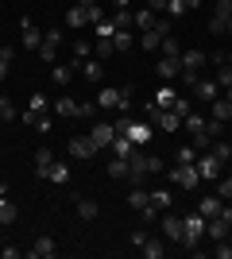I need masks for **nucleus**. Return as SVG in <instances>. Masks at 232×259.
<instances>
[{"label":"nucleus","mask_w":232,"mask_h":259,"mask_svg":"<svg viewBox=\"0 0 232 259\" xmlns=\"http://www.w3.org/2000/svg\"><path fill=\"white\" fill-rule=\"evenodd\" d=\"M182 225H186L182 248H198V244H201V236H205V217H201V213H186V217H182Z\"/></svg>","instance_id":"obj_1"},{"label":"nucleus","mask_w":232,"mask_h":259,"mask_svg":"<svg viewBox=\"0 0 232 259\" xmlns=\"http://www.w3.org/2000/svg\"><path fill=\"white\" fill-rule=\"evenodd\" d=\"M170 182L182 186V190H194V186L201 182V174H198V166H194V162H174V170H170Z\"/></svg>","instance_id":"obj_2"},{"label":"nucleus","mask_w":232,"mask_h":259,"mask_svg":"<svg viewBox=\"0 0 232 259\" xmlns=\"http://www.w3.org/2000/svg\"><path fill=\"white\" fill-rule=\"evenodd\" d=\"M228 23H232V4L228 0H217V8H213V16H209V31L228 35Z\"/></svg>","instance_id":"obj_3"},{"label":"nucleus","mask_w":232,"mask_h":259,"mask_svg":"<svg viewBox=\"0 0 232 259\" xmlns=\"http://www.w3.org/2000/svg\"><path fill=\"white\" fill-rule=\"evenodd\" d=\"M194 166H198V174H201V182H217V178H221V170H224V162L217 159V155H198V162H194Z\"/></svg>","instance_id":"obj_4"},{"label":"nucleus","mask_w":232,"mask_h":259,"mask_svg":"<svg viewBox=\"0 0 232 259\" xmlns=\"http://www.w3.org/2000/svg\"><path fill=\"white\" fill-rule=\"evenodd\" d=\"M97 151H101V147L89 140V136H74V140H70V155H74V159H81V162H89Z\"/></svg>","instance_id":"obj_5"},{"label":"nucleus","mask_w":232,"mask_h":259,"mask_svg":"<svg viewBox=\"0 0 232 259\" xmlns=\"http://www.w3.org/2000/svg\"><path fill=\"white\" fill-rule=\"evenodd\" d=\"M144 178H147V155H128V182L132 186H144Z\"/></svg>","instance_id":"obj_6"},{"label":"nucleus","mask_w":232,"mask_h":259,"mask_svg":"<svg viewBox=\"0 0 232 259\" xmlns=\"http://www.w3.org/2000/svg\"><path fill=\"white\" fill-rule=\"evenodd\" d=\"M194 93H198V101H217L221 97V85H217V77H198V85H194Z\"/></svg>","instance_id":"obj_7"},{"label":"nucleus","mask_w":232,"mask_h":259,"mask_svg":"<svg viewBox=\"0 0 232 259\" xmlns=\"http://www.w3.org/2000/svg\"><path fill=\"white\" fill-rule=\"evenodd\" d=\"M155 74L163 77V81H174V77L182 74V58H166V54H163V58H159V66H155Z\"/></svg>","instance_id":"obj_8"},{"label":"nucleus","mask_w":232,"mask_h":259,"mask_svg":"<svg viewBox=\"0 0 232 259\" xmlns=\"http://www.w3.org/2000/svg\"><path fill=\"white\" fill-rule=\"evenodd\" d=\"M120 136H128L135 147H140V143H151V124H135V120H128V128H124Z\"/></svg>","instance_id":"obj_9"},{"label":"nucleus","mask_w":232,"mask_h":259,"mask_svg":"<svg viewBox=\"0 0 232 259\" xmlns=\"http://www.w3.org/2000/svg\"><path fill=\"white\" fill-rule=\"evenodd\" d=\"M155 108H174V101H178V89L174 85H170V81H163V85H159V89H155Z\"/></svg>","instance_id":"obj_10"},{"label":"nucleus","mask_w":232,"mask_h":259,"mask_svg":"<svg viewBox=\"0 0 232 259\" xmlns=\"http://www.w3.org/2000/svg\"><path fill=\"white\" fill-rule=\"evenodd\" d=\"M27 255L31 259H55V240L51 236H35V244L27 248Z\"/></svg>","instance_id":"obj_11"},{"label":"nucleus","mask_w":232,"mask_h":259,"mask_svg":"<svg viewBox=\"0 0 232 259\" xmlns=\"http://www.w3.org/2000/svg\"><path fill=\"white\" fill-rule=\"evenodd\" d=\"M163 221V236L166 240H178L182 244V236H186V225H182V217H159Z\"/></svg>","instance_id":"obj_12"},{"label":"nucleus","mask_w":232,"mask_h":259,"mask_svg":"<svg viewBox=\"0 0 232 259\" xmlns=\"http://www.w3.org/2000/svg\"><path fill=\"white\" fill-rule=\"evenodd\" d=\"M112 136H116L112 124H93V128H89V140L97 143V147H112Z\"/></svg>","instance_id":"obj_13"},{"label":"nucleus","mask_w":232,"mask_h":259,"mask_svg":"<svg viewBox=\"0 0 232 259\" xmlns=\"http://www.w3.org/2000/svg\"><path fill=\"white\" fill-rule=\"evenodd\" d=\"M209 112H213V120H221V124H228V120H232V101H228V97L221 93L217 101H209Z\"/></svg>","instance_id":"obj_14"},{"label":"nucleus","mask_w":232,"mask_h":259,"mask_svg":"<svg viewBox=\"0 0 232 259\" xmlns=\"http://www.w3.org/2000/svg\"><path fill=\"white\" fill-rule=\"evenodd\" d=\"M224 209V197L221 194H209V197H201V205H198V213L205 217V221H209V217H217Z\"/></svg>","instance_id":"obj_15"},{"label":"nucleus","mask_w":232,"mask_h":259,"mask_svg":"<svg viewBox=\"0 0 232 259\" xmlns=\"http://www.w3.org/2000/svg\"><path fill=\"white\" fill-rule=\"evenodd\" d=\"M205 62H209V58H205V51H198V47L182 51V70H201Z\"/></svg>","instance_id":"obj_16"},{"label":"nucleus","mask_w":232,"mask_h":259,"mask_svg":"<svg viewBox=\"0 0 232 259\" xmlns=\"http://www.w3.org/2000/svg\"><path fill=\"white\" fill-rule=\"evenodd\" d=\"M47 182L66 186L70 182V166H66V162H51V166H47Z\"/></svg>","instance_id":"obj_17"},{"label":"nucleus","mask_w":232,"mask_h":259,"mask_svg":"<svg viewBox=\"0 0 232 259\" xmlns=\"http://www.w3.org/2000/svg\"><path fill=\"white\" fill-rule=\"evenodd\" d=\"M51 162H55V151H51V147H39V151H35V174L47 178V166H51Z\"/></svg>","instance_id":"obj_18"},{"label":"nucleus","mask_w":232,"mask_h":259,"mask_svg":"<svg viewBox=\"0 0 232 259\" xmlns=\"http://www.w3.org/2000/svg\"><path fill=\"white\" fill-rule=\"evenodd\" d=\"M140 251H144L147 259H163V255H166V248H163V240H155V236H147L144 244H140Z\"/></svg>","instance_id":"obj_19"},{"label":"nucleus","mask_w":232,"mask_h":259,"mask_svg":"<svg viewBox=\"0 0 232 259\" xmlns=\"http://www.w3.org/2000/svg\"><path fill=\"white\" fill-rule=\"evenodd\" d=\"M112 23H116V31H132V27H135V12H128V8H116Z\"/></svg>","instance_id":"obj_20"},{"label":"nucleus","mask_w":232,"mask_h":259,"mask_svg":"<svg viewBox=\"0 0 232 259\" xmlns=\"http://www.w3.org/2000/svg\"><path fill=\"white\" fill-rule=\"evenodd\" d=\"M85 8H81V4H74V8L66 12V27H74V31H81V27H85Z\"/></svg>","instance_id":"obj_21"},{"label":"nucleus","mask_w":232,"mask_h":259,"mask_svg":"<svg viewBox=\"0 0 232 259\" xmlns=\"http://www.w3.org/2000/svg\"><path fill=\"white\" fill-rule=\"evenodd\" d=\"M112 151H116V159H128V155L135 151V143L128 140V136H112Z\"/></svg>","instance_id":"obj_22"},{"label":"nucleus","mask_w":232,"mask_h":259,"mask_svg":"<svg viewBox=\"0 0 232 259\" xmlns=\"http://www.w3.org/2000/svg\"><path fill=\"white\" fill-rule=\"evenodd\" d=\"M51 77H55V85H70L74 81V66H51Z\"/></svg>","instance_id":"obj_23"},{"label":"nucleus","mask_w":232,"mask_h":259,"mask_svg":"<svg viewBox=\"0 0 232 259\" xmlns=\"http://www.w3.org/2000/svg\"><path fill=\"white\" fill-rule=\"evenodd\" d=\"M128 205H132L135 213H144V209L151 205V197H147V190H140V186H135L132 194H128Z\"/></svg>","instance_id":"obj_24"},{"label":"nucleus","mask_w":232,"mask_h":259,"mask_svg":"<svg viewBox=\"0 0 232 259\" xmlns=\"http://www.w3.org/2000/svg\"><path fill=\"white\" fill-rule=\"evenodd\" d=\"M109 178L112 182H128V159H112L109 162Z\"/></svg>","instance_id":"obj_25"},{"label":"nucleus","mask_w":232,"mask_h":259,"mask_svg":"<svg viewBox=\"0 0 232 259\" xmlns=\"http://www.w3.org/2000/svg\"><path fill=\"white\" fill-rule=\"evenodd\" d=\"M112 47H116V54L132 51V47H135V35L132 31H116V35H112Z\"/></svg>","instance_id":"obj_26"},{"label":"nucleus","mask_w":232,"mask_h":259,"mask_svg":"<svg viewBox=\"0 0 232 259\" xmlns=\"http://www.w3.org/2000/svg\"><path fill=\"white\" fill-rule=\"evenodd\" d=\"M166 35L159 31V27H151V31H144V39H140V47H144V51H159V43H163Z\"/></svg>","instance_id":"obj_27"},{"label":"nucleus","mask_w":232,"mask_h":259,"mask_svg":"<svg viewBox=\"0 0 232 259\" xmlns=\"http://www.w3.org/2000/svg\"><path fill=\"white\" fill-rule=\"evenodd\" d=\"M77 105H81V101H74V97H58L55 112H58V116H77Z\"/></svg>","instance_id":"obj_28"},{"label":"nucleus","mask_w":232,"mask_h":259,"mask_svg":"<svg viewBox=\"0 0 232 259\" xmlns=\"http://www.w3.org/2000/svg\"><path fill=\"white\" fill-rule=\"evenodd\" d=\"M97 213H101V209H97L93 197H81V201H77V217H81V221H93Z\"/></svg>","instance_id":"obj_29"},{"label":"nucleus","mask_w":232,"mask_h":259,"mask_svg":"<svg viewBox=\"0 0 232 259\" xmlns=\"http://www.w3.org/2000/svg\"><path fill=\"white\" fill-rule=\"evenodd\" d=\"M16 217H20V213H16V205L8 201V194H0V225H12Z\"/></svg>","instance_id":"obj_30"},{"label":"nucleus","mask_w":232,"mask_h":259,"mask_svg":"<svg viewBox=\"0 0 232 259\" xmlns=\"http://www.w3.org/2000/svg\"><path fill=\"white\" fill-rule=\"evenodd\" d=\"M155 23H159V16H155L151 8H144V12H135V27H140V31H151Z\"/></svg>","instance_id":"obj_31"},{"label":"nucleus","mask_w":232,"mask_h":259,"mask_svg":"<svg viewBox=\"0 0 232 259\" xmlns=\"http://www.w3.org/2000/svg\"><path fill=\"white\" fill-rule=\"evenodd\" d=\"M205 124H209V120L201 116V112H190V116H186V120H182V128H186V132H190V136H194V132H205Z\"/></svg>","instance_id":"obj_32"},{"label":"nucleus","mask_w":232,"mask_h":259,"mask_svg":"<svg viewBox=\"0 0 232 259\" xmlns=\"http://www.w3.org/2000/svg\"><path fill=\"white\" fill-rule=\"evenodd\" d=\"M147 197H151V205L159 209V213H166V209H170V190H151Z\"/></svg>","instance_id":"obj_33"},{"label":"nucleus","mask_w":232,"mask_h":259,"mask_svg":"<svg viewBox=\"0 0 232 259\" xmlns=\"http://www.w3.org/2000/svg\"><path fill=\"white\" fill-rule=\"evenodd\" d=\"M81 74H85V81H101V77H105V66H101V62H89V58H85Z\"/></svg>","instance_id":"obj_34"},{"label":"nucleus","mask_w":232,"mask_h":259,"mask_svg":"<svg viewBox=\"0 0 232 259\" xmlns=\"http://www.w3.org/2000/svg\"><path fill=\"white\" fill-rule=\"evenodd\" d=\"M159 51H163L166 58H182V51H178V39H174V35H166L163 43H159Z\"/></svg>","instance_id":"obj_35"},{"label":"nucleus","mask_w":232,"mask_h":259,"mask_svg":"<svg viewBox=\"0 0 232 259\" xmlns=\"http://www.w3.org/2000/svg\"><path fill=\"white\" fill-rule=\"evenodd\" d=\"M93 54H97V58H112V54H116L112 39H97V43H93Z\"/></svg>","instance_id":"obj_36"},{"label":"nucleus","mask_w":232,"mask_h":259,"mask_svg":"<svg viewBox=\"0 0 232 259\" xmlns=\"http://www.w3.org/2000/svg\"><path fill=\"white\" fill-rule=\"evenodd\" d=\"M85 20H89V23H93V27H97V23H101V20H105V8H101L97 0H93V4H85Z\"/></svg>","instance_id":"obj_37"},{"label":"nucleus","mask_w":232,"mask_h":259,"mask_svg":"<svg viewBox=\"0 0 232 259\" xmlns=\"http://www.w3.org/2000/svg\"><path fill=\"white\" fill-rule=\"evenodd\" d=\"M209 151H213V155H217V159H221V162H228V159H232V143H224V140H217V143H213V147H209Z\"/></svg>","instance_id":"obj_38"},{"label":"nucleus","mask_w":232,"mask_h":259,"mask_svg":"<svg viewBox=\"0 0 232 259\" xmlns=\"http://www.w3.org/2000/svg\"><path fill=\"white\" fill-rule=\"evenodd\" d=\"M186 0H166V16H170V20H178V16H186Z\"/></svg>","instance_id":"obj_39"},{"label":"nucleus","mask_w":232,"mask_h":259,"mask_svg":"<svg viewBox=\"0 0 232 259\" xmlns=\"http://www.w3.org/2000/svg\"><path fill=\"white\" fill-rule=\"evenodd\" d=\"M93 31H97V39H112V35H116V23H112V20H101Z\"/></svg>","instance_id":"obj_40"},{"label":"nucleus","mask_w":232,"mask_h":259,"mask_svg":"<svg viewBox=\"0 0 232 259\" xmlns=\"http://www.w3.org/2000/svg\"><path fill=\"white\" fill-rule=\"evenodd\" d=\"M43 47L58 51V47H62V31H55V27H51V31H43Z\"/></svg>","instance_id":"obj_41"},{"label":"nucleus","mask_w":232,"mask_h":259,"mask_svg":"<svg viewBox=\"0 0 232 259\" xmlns=\"http://www.w3.org/2000/svg\"><path fill=\"white\" fill-rule=\"evenodd\" d=\"M163 170H166L163 155H147V174H163Z\"/></svg>","instance_id":"obj_42"},{"label":"nucleus","mask_w":232,"mask_h":259,"mask_svg":"<svg viewBox=\"0 0 232 259\" xmlns=\"http://www.w3.org/2000/svg\"><path fill=\"white\" fill-rule=\"evenodd\" d=\"M16 116V101L12 97H0V120H12Z\"/></svg>","instance_id":"obj_43"},{"label":"nucleus","mask_w":232,"mask_h":259,"mask_svg":"<svg viewBox=\"0 0 232 259\" xmlns=\"http://www.w3.org/2000/svg\"><path fill=\"white\" fill-rule=\"evenodd\" d=\"M209 132H194V151H209Z\"/></svg>","instance_id":"obj_44"},{"label":"nucleus","mask_w":232,"mask_h":259,"mask_svg":"<svg viewBox=\"0 0 232 259\" xmlns=\"http://www.w3.org/2000/svg\"><path fill=\"white\" fill-rule=\"evenodd\" d=\"M89 54H93V43H89V39H77L74 43V58H89Z\"/></svg>","instance_id":"obj_45"},{"label":"nucleus","mask_w":232,"mask_h":259,"mask_svg":"<svg viewBox=\"0 0 232 259\" xmlns=\"http://www.w3.org/2000/svg\"><path fill=\"white\" fill-rule=\"evenodd\" d=\"M12 58H16V51H12V47H0V77L8 74V62Z\"/></svg>","instance_id":"obj_46"},{"label":"nucleus","mask_w":232,"mask_h":259,"mask_svg":"<svg viewBox=\"0 0 232 259\" xmlns=\"http://www.w3.org/2000/svg\"><path fill=\"white\" fill-rule=\"evenodd\" d=\"M198 155L201 151H194V143H190V147H178V162H198Z\"/></svg>","instance_id":"obj_47"},{"label":"nucleus","mask_w":232,"mask_h":259,"mask_svg":"<svg viewBox=\"0 0 232 259\" xmlns=\"http://www.w3.org/2000/svg\"><path fill=\"white\" fill-rule=\"evenodd\" d=\"M217 194H221L224 201H232V178H217Z\"/></svg>","instance_id":"obj_48"},{"label":"nucleus","mask_w":232,"mask_h":259,"mask_svg":"<svg viewBox=\"0 0 232 259\" xmlns=\"http://www.w3.org/2000/svg\"><path fill=\"white\" fill-rule=\"evenodd\" d=\"M178 77H182V85H190V89H194V85H198V77H201V70H182Z\"/></svg>","instance_id":"obj_49"},{"label":"nucleus","mask_w":232,"mask_h":259,"mask_svg":"<svg viewBox=\"0 0 232 259\" xmlns=\"http://www.w3.org/2000/svg\"><path fill=\"white\" fill-rule=\"evenodd\" d=\"M170 112H174V116H182V120H186L190 112H194V108H190V101H182V97H178V101H174V108H170Z\"/></svg>","instance_id":"obj_50"},{"label":"nucleus","mask_w":232,"mask_h":259,"mask_svg":"<svg viewBox=\"0 0 232 259\" xmlns=\"http://www.w3.org/2000/svg\"><path fill=\"white\" fill-rule=\"evenodd\" d=\"M31 112H47V97L43 93H31Z\"/></svg>","instance_id":"obj_51"},{"label":"nucleus","mask_w":232,"mask_h":259,"mask_svg":"<svg viewBox=\"0 0 232 259\" xmlns=\"http://www.w3.org/2000/svg\"><path fill=\"white\" fill-rule=\"evenodd\" d=\"M213 251H217V259H232V248H228V240H217V248H213Z\"/></svg>","instance_id":"obj_52"},{"label":"nucleus","mask_w":232,"mask_h":259,"mask_svg":"<svg viewBox=\"0 0 232 259\" xmlns=\"http://www.w3.org/2000/svg\"><path fill=\"white\" fill-rule=\"evenodd\" d=\"M93 112H97V101H93V105H89V101H85V105H77V116H81V120H89Z\"/></svg>","instance_id":"obj_53"},{"label":"nucleus","mask_w":232,"mask_h":259,"mask_svg":"<svg viewBox=\"0 0 232 259\" xmlns=\"http://www.w3.org/2000/svg\"><path fill=\"white\" fill-rule=\"evenodd\" d=\"M221 128H224V124H221V120H209V124H205V132H209V136H213V140H217V136H221Z\"/></svg>","instance_id":"obj_54"},{"label":"nucleus","mask_w":232,"mask_h":259,"mask_svg":"<svg viewBox=\"0 0 232 259\" xmlns=\"http://www.w3.org/2000/svg\"><path fill=\"white\" fill-rule=\"evenodd\" d=\"M144 240H147V232H144V228H132V244H135V248H140Z\"/></svg>","instance_id":"obj_55"},{"label":"nucleus","mask_w":232,"mask_h":259,"mask_svg":"<svg viewBox=\"0 0 232 259\" xmlns=\"http://www.w3.org/2000/svg\"><path fill=\"white\" fill-rule=\"evenodd\" d=\"M147 8H151L155 16H159V12H166V0H147Z\"/></svg>","instance_id":"obj_56"},{"label":"nucleus","mask_w":232,"mask_h":259,"mask_svg":"<svg viewBox=\"0 0 232 259\" xmlns=\"http://www.w3.org/2000/svg\"><path fill=\"white\" fill-rule=\"evenodd\" d=\"M0 255H4V259H16V255H20V248H12V244H4V248H0Z\"/></svg>","instance_id":"obj_57"},{"label":"nucleus","mask_w":232,"mask_h":259,"mask_svg":"<svg viewBox=\"0 0 232 259\" xmlns=\"http://www.w3.org/2000/svg\"><path fill=\"white\" fill-rule=\"evenodd\" d=\"M128 4H132V0H112V8H128Z\"/></svg>","instance_id":"obj_58"},{"label":"nucleus","mask_w":232,"mask_h":259,"mask_svg":"<svg viewBox=\"0 0 232 259\" xmlns=\"http://www.w3.org/2000/svg\"><path fill=\"white\" fill-rule=\"evenodd\" d=\"M198 4H201V0H186V8H198Z\"/></svg>","instance_id":"obj_59"},{"label":"nucleus","mask_w":232,"mask_h":259,"mask_svg":"<svg viewBox=\"0 0 232 259\" xmlns=\"http://www.w3.org/2000/svg\"><path fill=\"white\" fill-rule=\"evenodd\" d=\"M228 248H232V232H228Z\"/></svg>","instance_id":"obj_60"},{"label":"nucleus","mask_w":232,"mask_h":259,"mask_svg":"<svg viewBox=\"0 0 232 259\" xmlns=\"http://www.w3.org/2000/svg\"><path fill=\"white\" fill-rule=\"evenodd\" d=\"M228 66H232V51H228Z\"/></svg>","instance_id":"obj_61"},{"label":"nucleus","mask_w":232,"mask_h":259,"mask_svg":"<svg viewBox=\"0 0 232 259\" xmlns=\"http://www.w3.org/2000/svg\"><path fill=\"white\" fill-rule=\"evenodd\" d=\"M228 35H232V23H228Z\"/></svg>","instance_id":"obj_62"},{"label":"nucleus","mask_w":232,"mask_h":259,"mask_svg":"<svg viewBox=\"0 0 232 259\" xmlns=\"http://www.w3.org/2000/svg\"><path fill=\"white\" fill-rule=\"evenodd\" d=\"M228 4H232V0H228Z\"/></svg>","instance_id":"obj_63"}]
</instances>
